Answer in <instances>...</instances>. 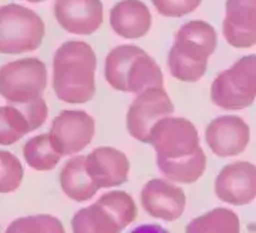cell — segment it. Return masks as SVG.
Returning <instances> with one entry per match:
<instances>
[{
  "label": "cell",
  "mask_w": 256,
  "mask_h": 233,
  "mask_svg": "<svg viewBox=\"0 0 256 233\" xmlns=\"http://www.w3.org/2000/svg\"><path fill=\"white\" fill-rule=\"evenodd\" d=\"M174 103L164 87L147 88L136 94L126 114V129L138 142L147 144L153 126L174 114Z\"/></svg>",
  "instance_id": "obj_8"
},
{
  "label": "cell",
  "mask_w": 256,
  "mask_h": 233,
  "mask_svg": "<svg viewBox=\"0 0 256 233\" xmlns=\"http://www.w3.org/2000/svg\"><path fill=\"white\" fill-rule=\"evenodd\" d=\"M111 28L124 39H140L152 28V13L141 0H122L110 12Z\"/></svg>",
  "instance_id": "obj_16"
},
{
  "label": "cell",
  "mask_w": 256,
  "mask_h": 233,
  "mask_svg": "<svg viewBox=\"0 0 256 233\" xmlns=\"http://www.w3.org/2000/svg\"><path fill=\"white\" fill-rule=\"evenodd\" d=\"M20 108V111L24 114L26 120L30 124L32 132L38 130L39 127H42L48 118V105L44 100V97L36 99L33 102L28 103H22V105H16Z\"/></svg>",
  "instance_id": "obj_26"
},
{
  "label": "cell",
  "mask_w": 256,
  "mask_h": 233,
  "mask_svg": "<svg viewBox=\"0 0 256 233\" xmlns=\"http://www.w3.org/2000/svg\"><path fill=\"white\" fill-rule=\"evenodd\" d=\"M204 139L214 156L231 159L248 150L250 144V127L238 115H220L207 124Z\"/></svg>",
  "instance_id": "obj_11"
},
{
  "label": "cell",
  "mask_w": 256,
  "mask_h": 233,
  "mask_svg": "<svg viewBox=\"0 0 256 233\" xmlns=\"http://www.w3.org/2000/svg\"><path fill=\"white\" fill-rule=\"evenodd\" d=\"M45 36L42 18L32 9L9 3L0 7V52L22 54L38 49Z\"/></svg>",
  "instance_id": "obj_5"
},
{
  "label": "cell",
  "mask_w": 256,
  "mask_h": 233,
  "mask_svg": "<svg viewBox=\"0 0 256 233\" xmlns=\"http://www.w3.org/2000/svg\"><path fill=\"white\" fill-rule=\"evenodd\" d=\"M24 180V168L21 160L9 153L0 151V195L14 193Z\"/></svg>",
  "instance_id": "obj_24"
},
{
  "label": "cell",
  "mask_w": 256,
  "mask_h": 233,
  "mask_svg": "<svg viewBox=\"0 0 256 233\" xmlns=\"http://www.w3.org/2000/svg\"><path fill=\"white\" fill-rule=\"evenodd\" d=\"M184 233H242V223L236 211L220 207L190 220Z\"/></svg>",
  "instance_id": "obj_19"
},
{
  "label": "cell",
  "mask_w": 256,
  "mask_h": 233,
  "mask_svg": "<svg viewBox=\"0 0 256 233\" xmlns=\"http://www.w3.org/2000/svg\"><path fill=\"white\" fill-rule=\"evenodd\" d=\"M60 187L74 202H88L100 192L86 169V156L70 157L60 172Z\"/></svg>",
  "instance_id": "obj_17"
},
{
  "label": "cell",
  "mask_w": 256,
  "mask_h": 233,
  "mask_svg": "<svg viewBox=\"0 0 256 233\" xmlns=\"http://www.w3.org/2000/svg\"><path fill=\"white\" fill-rule=\"evenodd\" d=\"M24 1H28V3H40V1H45V0H24Z\"/></svg>",
  "instance_id": "obj_28"
},
{
  "label": "cell",
  "mask_w": 256,
  "mask_h": 233,
  "mask_svg": "<svg viewBox=\"0 0 256 233\" xmlns=\"http://www.w3.org/2000/svg\"><path fill=\"white\" fill-rule=\"evenodd\" d=\"M129 233H170L165 228H162L160 225H154V223H148V225H140L135 229H132Z\"/></svg>",
  "instance_id": "obj_27"
},
{
  "label": "cell",
  "mask_w": 256,
  "mask_h": 233,
  "mask_svg": "<svg viewBox=\"0 0 256 233\" xmlns=\"http://www.w3.org/2000/svg\"><path fill=\"white\" fill-rule=\"evenodd\" d=\"M98 202L112 214V217L117 220V223L123 231L129 228L138 217L136 204L128 192L123 190L106 192L98 199Z\"/></svg>",
  "instance_id": "obj_22"
},
{
  "label": "cell",
  "mask_w": 256,
  "mask_h": 233,
  "mask_svg": "<svg viewBox=\"0 0 256 233\" xmlns=\"http://www.w3.org/2000/svg\"><path fill=\"white\" fill-rule=\"evenodd\" d=\"M4 233H66L63 223L50 214H36L15 219Z\"/></svg>",
  "instance_id": "obj_23"
},
{
  "label": "cell",
  "mask_w": 256,
  "mask_h": 233,
  "mask_svg": "<svg viewBox=\"0 0 256 233\" xmlns=\"http://www.w3.org/2000/svg\"><path fill=\"white\" fill-rule=\"evenodd\" d=\"M86 169L99 190H110L128 183L130 162L114 147H98L86 156Z\"/></svg>",
  "instance_id": "obj_13"
},
{
  "label": "cell",
  "mask_w": 256,
  "mask_h": 233,
  "mask_svg": "<svg viewBox=\"0 0 256 233\" xmlns=\"http://www.w3.org/2000/svg\"><path fill=\"white\" fill-rule=\"evenodd\" d=\"M152 3L160 15L174 18L194 12L201 4V0H152Z\"/></svg>",
  "instance_id": "obj_25"
},
{
  "label": "cell",
  "mask_w": 256,
  "mask_h": 233,
  "mask_svg": "<svg viewBox=\"0 0 256 233\" xmlns=\"http://www.w3.org/2000/svg\"><path fill=\"white\" fill-rule=\"evenodd\" d=\"M28 133H32L30 124L16 105L0 106V145L16 144Z\"/></svg>",
  "instance_id": "obj_21"
},
{
  "label": "cell",
  "mask_w": 256,
  "mask_h": 233,
  "mask_svg": "<svg viewBox=\"0 0 256 233\" xmlns=\"http://www.w3.org/2000/svg\"><path fill=\"white\" fill-rule=\"evenodd\" d=\"M218 199L231 207H244L256 199V165L232 162L222 168L214 180Z\"/></svg>",
  "instance_id": "obj_12"
},
{
  "label": "cell",
  "mask_w": 256,
  "mask_h": 233,
  "mask_svg": "<svg viewBox=\"0 0 256 233\" xmlns=\"http://www.w3.org/2000/svg\"><path fill=\"white\" fill-rule=\"evenodd\" d=\"M210 96L225 111L249 108L256 99V54L242 57L220 72L212 84Z\"/></svg>",
  "instance_id": "obj_6"
},
{
  "label": "cell",
  "mask_w": 256,
  "mask_h": 233,
  "mask_svg": "<svg viewBox=\"0 0 256 233\" xmlns=\"http://www.w3.org/2000/svg\"><path fill=\"white\" fill-rule=\"evenodd\" d=\"M54 16L68 33L87 36L100 28L104 4L100 0H56Z\"/></svg>",
  "instance_id": "obj_14"
},
{
  "label": "cell",
  "mask_w": 256,
  "mask_h": 233,
  "mask_svg": "<svg viewBox=\"0 0 256 233\" xmlns=\"http://www.w3.org/2000/svg\"><path fill=\"white\" fill-rule=\"evenodd\" d=\"M98 58L84 40L62 43L52 58V88L58 100L69 105L90 102L96 93Z\"/></svg>",
  "instance_id": "obj_2"
},
{
  "label": "cell",
  "mask_w": 256,
  "mask_h": 233,
  "mask_svg": "<svg viewBox=\"0 0 256 233\" xmlns=\"http://www.w3.org/2000/svg\"><path fill=\"white\" fill-rule=\"evenodd\" d=\"M156 165L162 177L176 184H194L207 169V156L195 124L184 117H166L158 121L148 136Z\"/></svg>",
  "instance_id": "obj_1"
},
{
  "label": "cell",
  "mask_w": 256,
  "mask_h": 233,
  "mask_svg": "<svg viewBox=\"0 0 256 233\" xmlns=\"http://www.w3.org/2000/svg\"><path fill=\"white\" fill-rule=\"evenodd\" d=\"M216 46L218 33L212 24L200 19L183 24L168 52L171 75L183 82L200 81L207 72L208 58Z\"/></svg>",
  "instance_id": "obj_3"
},
{
  "label": "cell",
  "mask_w": 256,
  "mask_h": 233,
  "mask_svg": "<svg viewBox=\"0 0 256 233\" xmlns=\"http://www.w3.org/2000/svg\"><path fill=\"white\" fill-rule=\"evenodd\" d=\"M140 202L150 217L165 223H172L183 217L188 198L178 184L165 178H153L144 184Z\"/></svg>",
  "instance_id": "obj_10"
},
{
  "label": "cell",
  "mask_w": 256,
  "mask_h": 233,
  "mask_svg": "<svg viewBox=\"0 0 256 233\" xmlns=\"http://www.w3.org/2000/svg\"><path fill=\"white\" fill-rule=\"evenodd\" d=\"M96 133L94 118L81 109H64L51 123L50 139L57 153L64 157L78 156L93 141Z\"/></svg>",
  "instance_id": "obj_9"
},
{
  "label": "cell",
  "mask_w": 256,
  "mask_h": 233,
  "mask_svg": "<svg viewBox=\"0 0 256 233\" xmlns=\"http://www.w3.org/2000/svg\"><path fill=\"white\" fill-rule=\"evenodd\" d=\"M72 233H122L123 229L112 214L98 201L78 210L72 220Z\"/></svg>",
  "instance_id": "obj_18"
},
{
  "label": "cell",
  "mask_w": 256,
  "mask_h": 233,
  "mask_svg": "<svg viewBox=\"0 0 256 233\" xmlns=\"http://www.w3.org/2000/svg\"><path fill=\"white\" fill-rule=\"evenodd\" d=\"M224 36L234 48L256 45V0H226Z\"/></svg>",
  "instance_id": "obj_15"
},
{
  "label": "cell",
  "mask_w": 256,
  "mask_h": 233,
  "mask_svg": "<svg viewBox=\"0 0 256 233\" xmlns=\"http://www.w3.org/2000/svg\"><path fill=\"white\" fill-rule=\"evenodd\" d=\"M46 85V66L36 57L14 60L0 67V96L9 105L40 99Z\"/></svg>",
  "instance_id": "obj_7"
},
{
  "label": "cell",
  "mask_w": 256,
  "mask_h": 233,
  "mask_svg": "<svg viewBox=\"0 0 256 233\" xmlns=\"http://www.w3.org/2000/svg\"><path fill=\"white\" fill-rule=\"evenodd\" d=\"M105 79L117 91L140 94L164 87V73L156 60L136 45H118L105 58Z\"/></svg>",
  "instance_id": "obj_4"
},
{
  "label": "cell",
  "mask_w": 256,
  "mask_h": 233,
  "mask_svg": "<svg viewBox=\"0 0 256 233\" xmlns=\"http://www.w3.org/2000/svg\"><path fill=\"white\" fill-rule=\"evenodd\" d=\"M24 162L28 168L38 172H48L57 168L62 156L54 148L50 135L40 133L30 138L22 147Z\"/></svg>",
  "instance_id": "obj_20"
}]
</instances>
